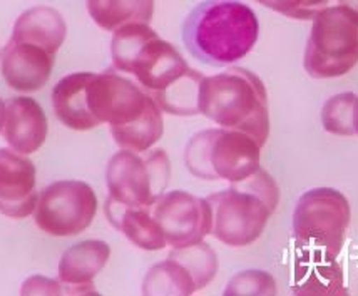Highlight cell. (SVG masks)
Instances as JSON below:
<instances>
[{"label": "cell", "instance_id": "obj_14", "mask_svg": "<svg viewBox=\"0 0 358 296\" xmlns=\"http://www.w3.org/2000/svg\"><path fill=\"white\" fill-rule=\"evenodd\" d=\"M49 124L44 109L32 97H12L6 102L2 136L10 149L20 154L39 151L45 143Z\"/></svg>", "mask_w": 358, "mask_h": 296}, {"label": "cell", "instance_id": "obj_5", "mask_svg": "<svg viewBox=\"0 0 358 296\" xmlns=\"http://www.w3.org/2000/svg\"><path fill=\"white\" fill-rule=\"evenodd\" d=\"M206 199L211 206V234L226 246L243 248L263 234L276 211L280 191L275 179L259 167L257 173Z\"/></svg>", "mask_w": 358, "mask_h": 296}, {"label": "cell", "instance_id": "obj_23", "mask_svg": "<svg viewBox=\"0 0 358 296\" xmlns=\"http://www.w3.org/2000/svg\"><path fill=\"white\" fill-rule=\"evenodd\" d=\"M275 278L259 269L238 273L226 286L224 295H276Z\"/></svg>", "mask_w": 358, "mask_h": 296}, {"label": "cell", "instance_id": "obj_22", "mask_svg": "<svg viewBox=\"0 0 358 296\" xmlns=\"http://www.w3.org/2000/svg\"><path fill=\"white\" fill-rule=\"evenodd\" d=\"M357 102L353 92H342L330 97L322 109V122L327 132L334 136H357Z\"/></svg>", "mask_w": 358, "mask_h": 296}, {"label": "cell", "instance_id": "obj_13", "mask_svg": "<svg viewBox=\"0 0 358 296\" xmlns=\"http://www.w3.org/2000/svg\"><path fill=\"white\" fill-rule=\"evenodd\" d=\"M55 55L29 42L8 41L0 54L3 80L17 92H36L44 87L52 72Z\"/></svg>", "mask_w": 358, "mask_h": 296}, {"label": "cell", "instance_id": "obj_2", "mask_svg": "<svg viewBox=\"0 0 358 296\" xmlns=\"http://www.w3.org/2000/svg\"><path fill=\"white\" fill-rule=\"evenodd\" d=\"M87 107L97 126L109 124L121 149L144 153L163 137V111L143 87L119 76L116 69L101 74L91 72Z\"/></svg>", "mask_w": 358, "mask_h": 296}, {"label": "cell", "instance_id": "obj_17", "mask_svg": "<svg viewBox=\"0 0 358 296\" xmlns=\"http://www.w3.org/2000/svg\"><path fill=\"white\" fill-rule=\"evenodd\" d=\"M67 36V24L61 12L52 7L37 6L22 12L12 29V41L39 45L47 52L57 54Z\"/></svg>", "mask_w": 358, "mask_h": 296}, {"label": "cell", "instance_id": "obj_25", "mask_svg": "<svg viewBox=\"0 0 358 296\" xmlns=\"http://www.w3.org/2000/svg\"><path fill=\"white\" fill-rule=\"evenodd\" d=\"M96 291L94 286H72L61 280H50L45 276H31L24 281L22 295H86Z\"/></svg>", "mask_w": 358, "mask_h": 296}, {"label": "cell", "instance_id": "obj_19", "mask_svg": "<svg viewBox=\"0 0 358 296\" xmlns=\"http://www.w3.org/2000/svg\"><path fill=\"white\" fill-rule=\"evenodd\" d=\"M110 258V246L101 239H86L67 248L59 261V280L72 286H92Z\"/></svg>", "mask_w": 358, "mask_h": 296}, {"label": "cell", "instance_id": "obj_27", "mask_svg": "<svg viewBox=\"0 0 358 296\" xmlns=\"http://www.w3.org/2000/svg\"><path fill=\"white\" fill-rule=\"evenodd\" d=\"M3 115H6V102L0 99V131H2V124H3Z\"/></svg>", "mask_w": 358, "mask_h": 296}, {"label": "cell", "instance_id": "obj_21", "mask_svg": "<svg viewBox=\"0 0 358 296\" xmlns=\"http://www.w3.org/2000/svg\"><path fill=\"white\" fill-rule=\"evenodd\" d=\"M196 291L193 274L173 255L152 266L143 280V293L148 296H187Z\"/></svg>", "mask_w": 358, "mask_h": 296}, {"label": "cell", "instance_id": "obj_1", "mask_svg": "<svg viewBox=\"0 0 358 296\" xmlns=\"http://www.w3.org/2000/svg\"><path fill=\"white\" fill-rule=\"evenodd\" d=\"M110 59L116 71L136 77L163 113L199 114L204 76L187 66L176 47L163 41L149 24H129L114 31Z\"/></svg>", "mask_w": 358, "mask_h": 296}, {"label": "cell", "instance_id": "obj_15", "mask_svg": "<svg viewBox=\"0 0 358 296\" xmlns=\"http://www.w3.org/2000/svg\"><path fill=\"white\" fill-rule=\"evenodd\" d=\"M104 211L110 225L141 250L159 251L168 246L163 231L149 208L124 206L108 197Z\"/></svg>", "mask_w": 358, "mask_h": 296}, {"label": "cell", "instance_id": "obj_7", "mask_svg": "<svg viewBox=\"0 0 358 296\" xmlns=\"http://www.w3.org/2000/svg\"><path fill=\"white\" fill-rule=\"evenodd\" d=\"M358 64V15L345 6H328L313 19L303 66L315 79L342 77Z\"/></svg>", "mask_w": 358, "mask_h": 296}, {"label": "cell", "instance_id": "obj_4", "mask_svg": "<svg viewBox=\"0 0 358 296\" xmlns=\"http://www.w3.org/2000/svg\"><path fill=\"white\" fill-rule=\"evenodd\" d=\"M199 114L220 127L245 132L265 146L270 136L268 94L263 80L245 67H229L203 77L199 85Z\"/></svg>", "mask_w": 358, "mask_h": 296}, {"label": "cell", "instance_id": "obj_20", "mask_svg": "<svg viewBox=\"0 0 358 296\" xmlns=\"http://www.w3.org/2000/svg\"><path fill=\"white\" fill-rule=\"evenodd\" d=\"M91 19L104 31L114 32L129 24H149L155 0H87Z\"/></svg>", "mask_w": 358, "mask_h": 296}, {"label": "cell", "instance_id": "obj_10", "mask_svg": "<svg viewBox=\"0 0 358 296\" xmlns=\"http://www.w3.org/2000/svg\"><path fill=\"white\" fill-rule=\"evenodd\" d=\"M97 213L96 192L83 181H55L37 197L34 221L50 236H76L87 230Z\"/></svg>", "mask_w": 358, "mask_h": 296}, {"label": "cell", "instance_id": "obj_3", "mask_svg": "<svg viewBox=\"0 0 358 296\" xmlns=\"http://www.w3.org/2000/svg\"><path fill=\"white\" fill-rule=\"evenodd\" d=\"M258 34L257 14L240 0H204L182 24L187 52L215 67L246 57L257 44Z\"/></svg>", "mask_w": 358, "mask_h": 296}, {"label": "cell", "instance_id": "obj_24", "mask_svg": "<svg viewBox=\"0 0 358 296\" xmlns=\"http://www.w3.org/2000/svg\"><path fill=\"white\" fill-rule=\"evenodd\" d=\"M278 14L296 20H313L320 10L328 7L330 0H255Z\"/></svg>", "mask_w": 358, "mask_h": 296}, {"label": "cell", "instance_id": "obj_6", "mask_svg": "<svg viewBox=\"0 0 358 296\" xmlns=\"http://www.w3.org/2000/svg\"><path fill=\"white\" fill-rule=\"evenodd\" d=\"M262 146L240 131L204 129L191 137L185 149V164L204 181L238 183L257 173Z\"/></svg>", "mask_w": 358, "mask_h": 296}, {"label": "cell", "instance_id": "obj_8", "mask_svg": "<svg viewBox=\"0 0 358 296\" xmlns=\"http://www.w3.org/2000/svg\"><path fill=\"white\" fill-rule=\"evenodd\" d=\"M171 164L163 149L144 153L121 149L106 167L109 197L124 206L149 208L169 184Z\"/></svg>", "mask_w": 358, "mask_h": 296}, {"label": "cell", "instance_id": "obj_26", "mask_svg": "<svg viewBox=\"0 0 358 296\" xmlns=\"http://www.w3.org/2000/svg\"><path fill=\"white\" fill-rule=\"evenodd\" d=\"M340 6H345V7L352 8V10L355 12V14L358 15V0H348V2H345V3H340Z\"/></svg>", "mask_w": 358, "mask_h": 296}, {"label": "cell", "instance_id": "obj_18", "mask_svg": "<svg viewBox=\"0 0 358 296\" xmlns=\"http://www.w3.org/2000/svg\"><path fill=\"white\" fill-rule=\"evenodd\" d=\"M293 291L300 295H342L347 293L343 285V272L336 258L323 251H308L295 269Z\"/></svg>", "mask_w": 358, "mask_h": 296}, {"label": "cell", "instance_id": "obj_9", "mask_svg": "<svg viewBox=\"0 0 358 296\" xmlns=\"http://www.w3.org/2000/svg\"><path fill=\"white\" fill-rule=\"evenodd\" d=\"M352 220L350 203L334 188H315L298 199L293 233L298 243L336 258Z\"/></svg>", "mask_w": 358, "mask_h": 296}, {"label": "cell", "instance_id": "obj_12", "mask_svg": "<svg viewBox=\"0 0 358 296\" xmlns=\"http://www.w3.org/2000/svg\"><path fill=\"white\" fill-rule=\"evenodd\" d=\"M36 166L14 149L0 148V214L24 220L37 204Z\"/></svg>", "mask_w": 358, "mask_h": 296}, {"label": "cell", "instance_id": "obj_28", "mask_svg": "<svg viewBox=\"0 0 358 296\" xmlns=\"http://www.w3.org/2000/svg\"><path fill=\"white\" fill-rule=\"evenodd\" d=\"M355 131H357V136H358V102H357V121H355Z\"/></svg>", "mask_w": 358, "mask_h": 296}, {"label": "cell", "instance_id": "obj_11", "mask_svg": "<svg viewBox=\"0 0 358 296\" xmlns=\"http://www.w3.org/2000/svg\"><path fill=\"white\" fill-rule=\"evenodd\" d=\"M149 209L163 231L168 246H191L211 234L213 216L206 197L193 196L186 191H169L157 197Z\"/></svg>", "mask_w": 358, "mask_h": 296}, {"label": "cell", "instance_id": "obj_29", "mask_svg": "<svg viewBox=\"0 0 358 296\" xmlns=\"http://www.w3.org/2000/svg\"><path fill=\"white\" fill-rule=\"evenodd\" d=\"M336 2H340V3H345V2H348V0H336Z\"/></svg>", "mask_w": 358, "mask_h": 296}, {"label": "cell", "instance_id": "obj_16", "mask_svg": "<svg viewBox=\"0 0 358 296\" xmlns=\"http://www.w3.org/2000/svg\"><path fill=\"white\" fill-rule=\"evenodd\" d=\"M89 77L91 72H74L62 77L50 94V102L57 119L74 131H91L97 127L87 107Z\"/></svg>", "mask_w": 358, "mask_h": 296}]
</instances>
